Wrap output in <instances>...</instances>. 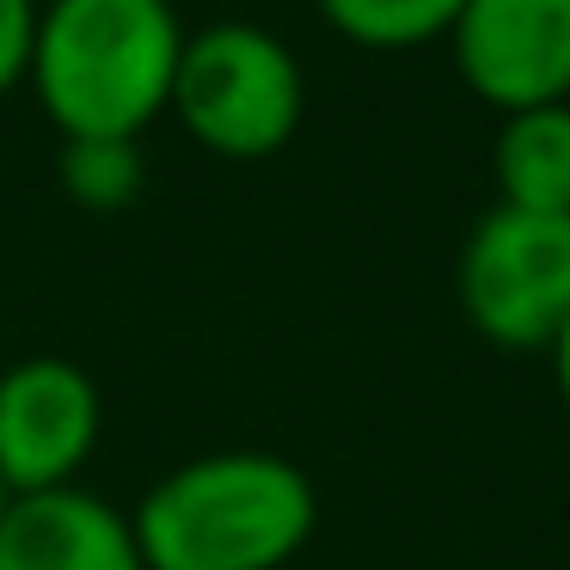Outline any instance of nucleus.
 I'll list each match as a JSON object with an SVG mask.
<instances>
[{"instance_id": "1", "label": "nucleus", "mask_w": 570, "mask_h": 570, "mask_svg": "<svg viewBox=\"0 0 570 570\" xmlns=\"http://www.w3.org/2000/svg\"><path fill=\"white\" fill-rule=\"evenodd\" d=\"M129 521L148 570H283L320 528V491L283 454L222 448L148 484Z\"/></svg>"}, {"instance_id": "2", "label": "nucleus", "mask_w": 570, "mask_h": 570, "mask_svg": "<svg viewBox=\"0 0 570 570\" xmlns=\"http://www.w3.org/2000/svg\"><path fill=\"white\" fill-rule=\"evenodd\" d=\"M173 0H43L31 80L43 117L68 136H129L166 117L185 56Z\"/></svg>"}, {"instance_id": "3", "label": "nucleus", "mask_w": 570, "mask_h": 570, "mask_svg": "<svg viewBox=\"0 0 570 570\" xmlns=\"http://www.w3.org/2000/svg\"><path fill=\"white\" fill-rule=\"evenodd\" d=\"M166 111L190 129V141L222 160H271L295 141L307 111L301 56L252 19H222L185 38Z\"/></svg>"}, {"instance_id": "4", "label": "nucleus", "mask_w": 570, "mask_h": 570, "mask_svg": "<svg viewBox=\"0 0 570 570\" xmlns=\"http://www.w3.org/2000/svg\"><path fill=\"white\" fill-rule=\"evenodd\" d=\"M460 313L497 350H546L570 313V215L497 203L460 246Z\"/></svg>"}, {"instance_id": "5", "label": "nucleus", "mask_w": 570, "mask_h": 570, "mask_svg": "<svg viewBox=\"0 0 570 570\" xmlns=\"http://www.w3.org/2000/svg\"><path fill=\"white\" fill-rule=\"evenodd\" d=\"M105 399L80 362L26 356L0 362V484L13 497L80 484L99 454Z\"/></svg>"}, {"instance_id": "6", "label": "nucleus", "mask_w": 570, "mask_h": 570, "mask_svg": "<svg viewBox=\"0 0 570 570\" xmlns=\"http://www.w3.org/2000/svg\"><path fill=\"white\" fill-rule=\"evenodd\" d=\"M454 75L491 111L570 99V0H466L448 31Z\"/></svg>"}, {"instance_id": "7", "label": "nucleus", "mask_w": 570, "mask_h": 570, "mask_svg": "<svg viewBox=\"0 0 570 570\" xmlns=\"http://www.w3.org/2000/svg\"><path fill=\"white\" fill-rule=\"evenodd\" d=\"M0 570H148L136 521L87 484L26 491L0 515Z\"/></svg>"}, {"instance_id": "8", "label": "nucleus", "mask_w": 570, "mask_h": 570, "mask_svg": "<svg viewBox=\"0 0 570 570\" xmlns=\"http://www.w3.org/2000/svg\"><path fill=\"white\" fill-rule=\"evenodd\" d=\"M497 203L540 215H570V99L509 111L491 141Z\"/></svg>"}, {"instance_id": "9", "label": "nucleus", "mask_w": 570, "mask_h": 570, "mask_svg": "<svg viewBox=\"0 0 570 570\" xmlns=\"http://www.w3.org/2000/svg\"><path fill=\"white\" fill-rule=\"evenodd\" d=\"M320 19L356 50H423V43H442L454 31L460 7L466 0H313Z\"/></svg>"}, {"instance_id": "10", "label": "nucleus", "mask_w": 570, "mask_h": 570, "mask_svg": "<svg viewBox=\"0 0 570 570\" xmlns=\"http://www.w3.org/2000/svg\"><path fill=\"white\" fill-rule=\"evenodd\" d=\"M56 173H62V190L80 209L117 215L141 197L148 166H141V141H129V136H68Z\"/></svg>"}, {"instance_id": "11", "label": "nucleus", "mask_w": 570, "mask_h": 570, "mask_svg": "<svg viewBox=\"0 0 570 570\" xmlns=\"http://www.w3.org/2000/svg\"><path fill=\"white\" fill-rule=\"evenodd\" d=\"M38 13L43 0H0V99L31 80V50H38Z\"/></svg>"}, {"instance_id": "12", "label": "nucleus", "mask_w": 570, "mask_h": 570, "mask_svg": "<svg viewBox=\"0 0 570 570\" xmlns=\"http://www.w3.org/2000/svg\"><path fill=\"white\" fill-rule=\"evenodd\" d=\"M546 356H552V381H558V399H564V411H570V313H564V325L552 332V344H546Z\"/></svg>"}, {"instance_id": "13", "label": "nucleus", "mask_w": 570, "mask_h": 570, "mask_svg": "<svg viewBox=\"0 0 570 570\" xmlns=\"http://www.w3.org/2000/svg\"><path fill=\"white\" fill-rule=\"evenodd\" d=\"M7 503H13V491H7V484H0V515H7Z\"/></svg>"}]
</instances>
